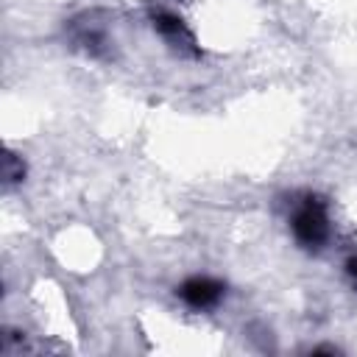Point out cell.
I'll use <instances>...</instances> for the list:
<instances>
[{"mask_svg":"<svg viewBox=\"0 0 357 357\" xmlns=\"http://www.w3.org/2000/svg\"><path fill=\"white\" fill-rule=\"evenodd\" d=\"M178 298L190 307V310H212L220 304L226 284L215 276H190L178 284Z\"/></svg>","mask_w":357,"mask_h":357,"instance_id":"7a4b0ae2","label":"cell"},{"mask_svg":"<svg viewBox=\"0 0 357 357\" xmlns=\"http://www.w3.org/2000/svg\"><path fill=\"white\" fill-rule=\"evenodd\" d=\"M151 20H153V31H156L165 42H170V45H173V47H178V50L198 53V47H195V36H192V31L184 25V20H181V17H176L173 11L159 8V11H153V14H151Z\"/></svg>","mask_w":357,"mask_h":357,"instance_id":"3957f363","label":"cell"},{"mask_svg":"<svg viewBox=\"0 0 357 357\" xmlns=\"http://www.w3.org/2000/svg\"><path fill=\"white\" fill-rule=\"evenodd\" d=\"M346 273H349V282H351V287L357 290V257H351V259L346 262Z\"/></svg>","mask_w":357,"mask_h":357,"instance_id":"277c9868","label":"cell"},{"mask_svg":"<svg viewBox=\"0 0 357 357\" xmlns=\"http://www.w3.org/2000/svg\"><path fill=\"white\" fill-rule=\"evenodd\" d=\"M293 237L307 251H321L332 237V220L329 209L318 195H301L290 215Z\"/></svg>","mask_w":357,"mask_h":357,"instance_id":"6da1fadb","label":"cell"}]
</instances>
